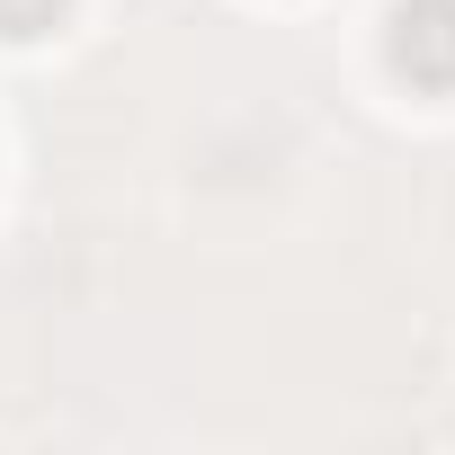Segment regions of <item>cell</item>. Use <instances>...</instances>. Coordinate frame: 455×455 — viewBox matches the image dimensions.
<instances>
[{
  "instance_id": "cell-1",
  "label": "cell",
  "mask_w": 455,
  "mask_h": 455,
  "mask_svg": "<svg viewBox=\"0 0 455 455\" xmlns=\"http://www.w3.org/2000/svg\"><path fill=\"white\" fill-rule=\"evenodd\" d=\"M384 54L411 90L455 99V0H402L393 28H384Z\"/></svg>"
},
{
  "instance_id": "cell-2",
  "label": "cell",
  "mask_w": 455,
  "mask_h": 455,
  "mask_svg": "<svg viewBox=\"0 0 455 455\" xmlns=\"http://www.w3.org/2000/svg\"><path fill=\"white\" fill-rule=\"evenodd\" d=\"M63 10H72V0H0V36H10V45H36V36L63 28Z\"/></svg>"
}]
</instances>
